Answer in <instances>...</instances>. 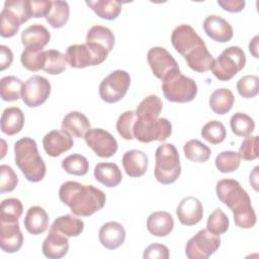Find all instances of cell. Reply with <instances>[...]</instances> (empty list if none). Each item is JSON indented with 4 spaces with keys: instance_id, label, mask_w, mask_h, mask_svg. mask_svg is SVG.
<instances>
[{
    "instance_id": "cell-1",
    "label": "cell",
    "mask_w": 259,
    "mask_h": 259,
    "mask_svg": "<svg viewBox=\"0 0 259 259\" xmlns=\"http://www.w3.org/2000/svg\"><path fill=\"white\" fill-rule=\"evenodd\" d=\"M60 200L69 206L73 214L90 217L103 208L105 193L93 185H84L77 181H66L59 189Z\"/></svg>"
},
{
    "instance_id": "cell-2",
    "label": "cell",
    "mask_w": 259,
    "mask_h": 259,
    "mask_svg": "<svg viewBox=\"0 0 259 259\" xmlns=\"http://www.w3.org/2000/svg\"><path fill=\"white\" fill-rule=\"evenodd\" d=\"M14 160L29 182H39L45 178L46 164L38 154L37 145L33 139L24 137L14 144Z\"/></svg>"
},
{
    "instance_id": "cell-3",
    "label": "cell",
    "mask_w": 259,
    "mask_h": 259,
    "mask_svg": "<svg viewBox=\"0 0 259 259\" xmlns=\"http://www.w3.org/2000/svg\"><path fill=\"white\" fill-rule=\"evenodd\" d=\"M154 175L158 182L164 185L175 182L181 174L180 158L173 144L160 145L155 153Z\"/></svg>"
},
{
    "instance_id": "cell-4",
    "label": "cell",
    "mask_w": 259,
    "mask_h": 259,
    "mask_svg": "<svg viewBox=\"0 0 259 259\" xmlns=\"http://www.w3.org/2000/svg\"><path fill=\"white\" fill-rule=\"evenodd\" d=\"M162 91L168 101L186 103L192 101L197 94V84L191 78L175 70L162 80Z\"/></svg>"
},
{
    "instance_id": "cell-5",
    "label": "cell",
    "mask_w": 259,
    "mask_h": 259,
    "mask_svg": "<svg viewBox=\"0 0 259 259\" xmlns=\"http://www.w3.org/2000/svg\"><path fill=\"white\" fill-rule=\"evenodd\" d=\"M246 65V55L237 46L225 49L211 66V72L220 81H229Z\"/></svg>"
},
{
    "instance_id": "cell-6",
    "label": "cell",
    "mask_w": 259,
    "mask_h": 259,
    "mask_svg": "<svg viewBox=\"0 0 259 259\" xmlns=\"http://www.w3.org/2000/svg\"><path fill=\"white\" fill-rule=\"evenodd\" d=\"M133 133L135 139L141 143H151L154 141L164 142L172 133V124L167 118L146 119L137 117Z\"/></svg>"
},
{
    "instance_id": "cell-7",
    "label": "cell",
    "mask_w": 259,
    "mask_h": 259,
    "mask_svg": "<svg viewBox=\"0 0 259 259\" xmlns=\"http://www.w3.org/2000/svg\"><path fill=\"white\" fill-rule=\"evenodd\" d=\"M130 85V74L123 70H115L101 81L99 95L104 102L115 103L124 97Z\"/></svg>"
},
{
    "instance_id": "cell-8",
    "label": "cell",
    "mask_w": 259,
    "mask_h": 259,
    "mask_svg": "<svg viewBox=\"0 0 259 259\" xmlns=\"http://www.w3.org/2000/svg\"><path fill=\"white\" fill-rule=\"evenodd\" d=\"M221 246V238L206 229L198 231L185 246V254L189 259H206Z\"/></svg>"
},
{
    "instance_id": "cell-9",
    "label": "cell",
    "mask_w": 259,
    "mask_h": 259,
    "mask_svg": "<svg viewBox=\"0 0 259 259\" xmlns=\"http://www.w3.org/2000/svg\"><path fill=\"white\" fill-rule=\"evenodd\" d=\"M51 83L47 78L33 75L23 83L21 99L28 107H37L47 101L51 94Z\"/></svg>"
},
{
    "instance_id": "cell-10",
    "label": "cell",
    "mask_w": 259,
    "mask_h": 259,
    "mask_svg": "<svg viewBox=\"0 0 259 259\" xmlns=\"http://www.w3.org/2000/svg\"><path fill=\"white\" fill-rule=\"evenodd\" d=\"M84 140L86 145L100 158H110L118 149L115 138L103 128H90Z\"/></svg>"
},
{
    "instance_id": "cell-11",
    "label": "cell",
    "mask_w": 259,
    "mask_h": 259,
    "mask_svg": "<svg viewBox=\"0 0 259 259\" xmlns=\"http://www.w3.org/2000/svg\"><path fill=\"white\" fill-rule=\"evenodd\" d=\"M147 60L153 74L160 80H164L173 71L179 70L176 60L162 47L150 49L147 54Z\"/></svg>"
},
{
    "instance_id": "cell-12",
    "label": "cell",
    "mask_w": 259,
    "mask_h": 259,
    "mask_svg": "<svg viewBox=\"0 0 259 259\" xmlns=\"http://www.w3.org/2000/svg\"><path fill=\"white\" fill-rule=\"evenodd\" d=\"M99 57L103 60L107 58V55L112 51L114 46L113 32L106 26L93 25L89 28L86 35V42Z\"/></svg>"
},
{
    "instance_id": "cell-13",
    "label": "cell",
    "mask_w": 259,
    "mask_h": 259,
    "mask_svg": "<svg viewBox=\"0 0 259 259\" xmlns=\"http://www.w3.org/2000/svg\"><path fill=\"white\" fill-rule=\"evenodd\" d=\"M171 42L183 58L198 46L205 44L194 28L188 24H180L173 29Z\"/></svg>"
},
{
    "instance_id": "cell-14",
    "label": "cell",
    "mask_w": 259,
    "mask_h": 259,
    "mask_svg": "<svg viewBox=\"0 0 259 259\" xmlns=\"http://www.w3.org/2000/svg\"><path fill=\"white\" fill-rule=\"evenodd\" d=\"M67 63L76 69H83L89 66H96L104 62L90 47L86 44L69 46L65 53Z\"/></svg>"
},
{
    "instance_id": "cell-15",
    "label": "cell",
    "mask_w": 259,
    "mask_h": 259,
    "mask_svg": "<svg viewBox=\"0 0 259 259\" xmlns=\"http://www.w3.org/2000/svg\"><path fill=\"white\" fill-rule=\"evenodd\" d=\"M215 192L219 199L230 209L249 196L239 181L235 179H222L217 183Z\"/></svg>"
},
{
    "instance_id": "cell-16",
    "label": "cell",
    "mask_w": 259,
    "mask_h": 259,
    "mask_svg": "<svg viewBox=\"0 0 259 259\" xmlns=\"http://www.w3.org/2000/svg\"><path fill=\"white\" fill-rule=\"evenodd\" d=\"M74 145L72 137L62 130H53L45 135L42 146L45 152L53 158L69 151Z\"/></svg>"
},
{
    "instance_id": "cell-17",
    "label": "cell",
    "mask_w": 259,
    "mask_h": 259,
    "mask_svg": "<svg viewBox=\"0 0 259 259\" xmlns=\"http://www.w3.org/2000/svg\"><path fill=\"white\" fill-rule=\"evenodd\" d=\"M23 244V235L18 221L0 222V247L6 253H15Z\"/></svg>"
},
{
    "instance_id": "cell-18",
    "label": "cell",
    "mask_w": 259,
    "mask_h": 259,
    "mask_svg": "<svg viewBox=\"0 0 259 259\" xmlns=\"http://www.w3.org/2000/svg\"><path fill=\"white\" fill-rule=\"evenodd\" d=\"M179 222L184 226H194L203 217V206L200 200L194 196L184 197L176 208Z\"/></svg>"
},
{
    "instance_id": "cell-19",
    "label": "cell",
    "mask_w": 259,
    "mask_h": 259,
    "mask_svg": "<svg viewBox=\"0 0 259 259\" xmlns=\"http://www.w3.org/2000/svg\"><path fill=\"white\" fill-rule=\"evenodd\" d=\"M203 29L208 37L218 42L230 41L234 35L230 22L219 15H208L203 20Z\"/></svg>"
},
{
    "instance_id": "cell-20",
    "label": "cell",
    "mask_w": 259,
    "mask_h": 259,
    "mask_svg": "<svg viewBox=\"0 0 259 259\" xmlns=\"http://www.w3.org/2000/svg\"><path fill=\"white\" fill-rule=\"evenodd\" d=\"M69 250V239L62 233L51 229L42 242V254L49 259H60L64 257Z\"/></svg>"
},
{
    "instance_id": "cell-21",
    "label": "cell",
    "mask_w": 259,
    "mask_h": 259,
    "mask_svg": "<svg viewBox=\"0 0 259 259\" xmlns=\"http://www.w3.org/2000/svg\"><path fill=\"white\" fill-rule=\"evenodd\" d=\"M125 235V230L121 224L117 222H108L100 228L98 239L104 248L115 250L124 243Z\"/></svg>"
},
{
    "instance_id": "cell-22",
    "label": "cell",
    "mask_w": 259,
    "mask_h": 259,
    "mask_svg": "<svg viewBox=\"0 0 259 259\" xmlns=\"http://www.w3.org/2000/svg\"><path fill=\"white\" fill-rule=\"evenodd\" d=\"M51 39L50 31L41 24L35 23L21 32V42L25 49L42 50Z\"/></svg>"
},
{
    "instance_id": "cell-23",
    "label": "cell",
    "mask_w": 259,
    "mask_h": 259,
    "mask_svg": "<svg viewBox=\"0 0 259 259\" xmlns=\"http://www.w3.org/2000/svg\"><path fill=\"white\" fill-rule=\"evenodd\" d=\"M123 169L130 177H141L148 169V156L140 150L126 151L121 159Z\"/></svg>"
},
{
    "instance_id": "cell-24",
    "label": "cell",
    "mask_w": 259,
    "mask_h": 259,
    "mask_svg": "<svg viewBox=\"0 0 259 259\" xmlns=\"http://www.w3.org/2000/svg\"><path fill=\"white\" fill-rule=\"evenodd\" d=\"M91 128L87 116L80 111H71L65 115L62 120V131L74 138H84Z\"/></svg>"
},
{
    "instance_id": "cell-25",
    "label": "cell",
    "mask_w": 259,
    "mask_h": 259,
    "mask_svg": "<svg viewBox=\"0 0 259 259\" xmlns=\"http://www.w3.org/2000/svg\"><path fill=\"white\" fill-rule=\"evenodd\" d=\"M23 225L29 234L40 235L49 228V214L38 205L31 206L25 213Z\"/></svg>"
},
{
    "instance_id": "cell-26",
    "label": "cell",
    "mask_w": 259,
    "mask_h": 259,
    "mask_svg": "<svg viewBox=\"0 0 259 259\" xmlns=\"http://www.w3.org/2000/svg\"><path fill=\"white\" fill-rule=\"evenodd\" d=\"M174 228L173 217L167 211L152 212L147 219V229L156 237H166Z\"/></svg>"
},
{
    "instance_id": "cell-27",
    "label": "cell",
    "mask_w": 259,
    "mask_h": 259,
    "mask_svg": "<svg viewBox=\"0 0 259 259\" xmlns=\"http://www.w3.org/2000/svg\"><path fill=\"white\" fill-rule=\"evenodd\" d=\"M188 67L198 73H204L211 69L214 61L211 54L208 52L205 44H202L192 50L184 57Z\"/></svg>"
},
{
    "instance_id": "cell-28",
    "label": "cell",
    "mask_w": 259,
    "mask_h": 259,
    "mask_svg": "<svg viewBox=\"0 0 259 259\" xmlns=\"http://www.w3.org/2000/svg\"><path fill=\"white\" fill-rule=\"evenodd\" d=\"M24 121V113L19 107H7L1 115V131L7 136H14L22 130Z\"/></svg>"
},
{
    "instance_id": "cell-29",
    "label": "cell",
    "mask_w": 259,
    "mask_h": 259,
    "mask_svg": "<svg viewBox=\"0 0 259 259\" xmlns=\"http://www.w3.org/2000/svg\"><path fill=\"white\" fill-rule=\"evenodd\" d=\"M235 224L241 229H251L256 225V213L248 196L231 208Z\"/></svg>"
},
{
    "instance_id": "cell-30",
    "label": "cell",
    "mask_w": 259,
    "mask_h": 259,
    "mask_svg": "<svg viewBox=\"0 0 259 259\" xmlns=\"http://www.w3.org/2000/svg\"><path fill=\"white\" fill-rule=\"evenodd\" d=\"M95 179L106 187H116L122 180V174L115 163H98L94 168Z\"/></svg>"
},
{
    "instance_id": "cell-31",
    "label": "cell",
    "mask_w": 259,
    "mask_h": 259,
    "mask_svg": "<svg viewBox=\"0 0 259 259\" xmlns=\"http://www.w3.org/2000/svg\"><path fill=\"white\" fill-rule=\"evenodd\" d=\"M51 229L62 233L68 238L77 237L81 235L84 230V222L72 214H65L57 218L52 224Z\"/></svg>"
},
{
    "instance_id": "cell-32",
    "label": "cell",
    "mask_w": 259,
    "mask_h": 259,
    "mask_svg": "<svg viewBox=\"0 0 259 259\" xmlns=\"http://www.w3.org/2000/svg\"><path fill=\"white\" fill-rule=\"evenodd\" d=\"M235 102L233 92L228 88H219L214 90L209 97L208 103L211 110L220 115L228 113Z\"/></svg>"
},
{
    "instance_id": "cell-33",
    "label": "cell",
    "mask_w": 259,
    "mask_h": 259,
    "mask_svg": "<svg viewBox=\"0 0 259 259\" xmlns=\"http://www.w3.org/2000/svg\"><path fill=\"white\" fill-rule=\"evenodd\" d=\"M86 4L96 13L97 16L106 20L116 19L121 11V2L117 0L86 1Z\"/></svg>"
},
{
    "instance_id": "cell-34",
    "label": "cell",
    "mask_w": 259,
    "mask_h": 259,
    "mask_svg": "<svg viewBox=\"0 0 259 259\" xmlns=\"http://www.w3.org/2000/svg\"><path fill=\"white\" fill-rule=\"evenodd\" d=\"M163 108V102L158 95L151 94L145 97L136 109V115L139 118L154 119L158 118Z\"/></svg>"
},
{
    "instance_id": "cell-35",
    "label": "cell",
    "mask_w": 259,
    "mask_h": 259,
    "mask_svg": "<svg viewBox=\"0 0 259 259\" xmlns=\"http://www.w3.org/2000/svg\"><path fill=\"white\" fill-rule=\"evenodd\" d=\"M70 7L66 1H52V7L46 16L47 22L54 28L63 27L69 20Z\"/></svg>"
},
{
    "instance_id": "cell-36",
    "label": "cell",
    "mask_w": 259,
    "mask_h": 259,
    "mask_svg": "<svg viewBox=\"0 0 259 259\" xmlns=\"http://www.w3.org/2000/svg\"><path fill=\"white\" fill-rule=\"evenodd\" d=\"M0 34L2 37H12L14 36L22 23V19L12 10L3 6L0 13Z\"/></svg>"
},
{
    "instance_id": "cell-37",
    "label": "cell",
    "mask_w": 259,
    "mask_h": 259,
    "mask_svg": "<svg viewBox=\"0 0 259 259\" xmlns=\"http://www.w3.org/2000/svg\"><path fill=\"white\" fill-rule=\"evenodd\" d=\"M23 83L13 75L5 76L0 81V94L4 101H15L21 97Z\"/></svg>"
},
{
    "instance_id": "cell-38",
    "label": "cell",
    "mask_w": 259,
    "mask_h": 259,
    "mask_svg": "<svg viewBox=\"0 0 259 259\" xmlns=\"http://www.w3.org/2000/svg\"><path fill=\"white\" fill-rule=\"evenodd\" d=\"M183 152L185 157L195 163H204L206 162L210 155V149L198 140H189L184 144Z\"/></svg>"
},
{
    "instance_id": "cell-39",
    "label": "cell",
    "mask_w": 259,
    "mask_h": 259,
    "mask_svg": "<svg viewBox=\"0 0 259 259\" xmlns=\"http://www.w3.org/2000/svg\"><path fill=\"white\" fill-rule=\"evenodd\" d=\"M230 125L232 132L236 136L243 138L250 136L255 130L254 119L243 112H236L233 114L230 120Z\"/></svg>"
},
{
    "instance_id": "cell-40",
    "label": "cell",
    "mask_w": 259,
    "mask_h": 259,
    "mask_svg": "<svg viewBox=\"0 0 259 259\" xmlns=\"http://www.w3.org/2000/svg\"><path fill=\"white\" fill-rule=\"evenodd\" d=\"M61 166L68 174L76 176H84L89 170L88 160L80 154H72L66 157L62 161Z\"/></svg>"
},
{
    "instance_id": "cell-41",
    "label": "cell",
    "mask_w": 259,
    "mask_h": 259,
    "mask_svg": "<svg viewBox=\"0 0 259 259\" xmlns=\"http://www.w3.org/2000/svg\"><path fill=\"white\" fill-rule=\"evenodd\" d=\"M46 62L42 70L51 75H59L66 70L67 61L65 55L57 50L45 51Z\"/></svg>"
},
{
    "instance_id": "cell-42",
    "label": "cell",
    "mask_w": 259,
    "mask_h": 259,
    "mask_svg": "<svg viewBox=\"0 0 259 259\" xmlns=\"http://www.w3.org/2000/svg\"><path fill=\"white\" fill-rule=\"evenodd\" d=\"M23 212V206L18 198H6L0 206V222H16Z\"/></svg>"
},
{
    "instance_id": "cell-43",
    "label": "cell",
    "mask_w": 259,
    "mask_h": 259,
    "mask_svg": "<svg viewBox=\"0 0 259 259\" xmlns=\"http://www.w3.org/2000/svg\"><path fill=\"white\" fill-rule=\"evenodd\" d=\"M20 62L26 70L30 72H37L41 70L45 66V62H46L45 51L25 49L21 53Z\"/></svg>"
},
{
    "instance_id": "cell-44",
    "label": "cell",
    "mask_w": 259,
    "mask_h": 259,
    "mask_svg": "<svg viewBox=\"0 0 259 259\" xmlns=\"http://www.w3.org/2000/svg\"><path fill=\"white\" fill-rule=\"evenodd\" d=\"M201 137L212 145L221 144L227 137L225 125L219 120H210L201 128Z\"/></svg>"
},
{
    "instance_id": "cell-45",
    "label": "cell",
    "mask_w": 259,
    "mask_h": 259,
    "mask_svg": "<svg viewBox=\"0 0 259 259\" xmlns=\"http://www.w3.org/2000/svg\"><path fill=\"white\" fill-rule=\"evenodd\" d=\"M214 164L220 172L231 173L240 167L241 158L237 152L224 151L215 157Z\"/></svg>"
},
{
    "instance_id": "cell-46",
    "label": "cell",
    "mask_w": 259,
    "mask_h": 259,
    "mask_svg": "<svg viewBox=\"0 0 259 259\" xmlns=\"http://www.w3.org/2000/svg\"><path fill=\"white\" fill-rule=\"evenodd\" d=\"M230 227V221L227 214L220 208H215L208 217L206 222V230L214 235L225 234Z\"/></svg>"
},
{
    "instance_id": "cell-47",
    "label": "cell",
    "mask_w": 259,
    "mask_h": 259,
    "mask_svg": "<svg viewBox=\"0 0 259 259\" xmlns=\"http://www.w3.org/2000/svg\"><path fill=\"white\" fill-rule=\"evenodd\" d=\"M136 119H137V115H136V111L134 110H126L118 116L116 121V130L118 135L123 140L132 141L135 139L133 127Z\"/></svg>"
},
{
    "instance_id": "cell-48",
    "label": "cell",
    "mask_w": 259,
    "mask_h": 259,
    "mask_svg": "<svg viewBox=\"0 0 259 259\" xmlns=\"http://www.w3.org/2000/svg\"><path fill=\"white\" fill-rule=\"evenodd\" d=\"M237 90L244 98H253L259 92V78L256 75H246L237 82Z\"/></svg>"
},
{
    "instance_id": "cell-49",
    "label": "cell",
    "mask_w": 259,
    "mask_h": 259,
    "mask_svg": "<svg viewBox=\"0 0 259 259\" xmlns=\"http://www.w3.org/2000/svg\"><path fill=\"white\" fill-rule=\"evenodd\" d=\"M18 184V177L14 170L8 165L0 166V192H11Z\"/></svg>"
},
{
    "instance_id": "cell-50",
    "label": "cell",
    "mask_w": 259,
    "mask_h": 259,
    "mask_svg": "<svg viewBox=\"0 0 259 259\" xmlns=\"http://www.w3.org/2000/svg\"><path fill=\"white\" fill-rule=\"evenodd\" d=\"M241 159L245 161H252L259 157L258 151V136H248L242 142L238 152Z\"/></svg>"
},
{
    "instance_id": "cell-51",
    "label": "cell",
    "mask_w": 259,
    "mask_h": 259,
    "mask_svg": "<svg viewBox=\"0 0 259 259\" xmlns=\"http://www.w3.org/2000/svg\"><path fill=\"white\" fill-rule=\"evenodd\" d=\"M169 256L168 247L159 243L149 245L143 254V258L145 259H168Z\"/></svg>"
},
{
    "instance_id": "cell-52",
    "label": "cell",
    "mask_w": 259,
    "mask_h": 259,
    "mask_svg": "<svg viewBox=\"0 0 259 259\" xmlns=\"http://www.w3.org/2000/svg\"><path fill=\"white\" fill-rule=\"evenodd\" d=\"M52 7V1L49 0H29V10L31 17H46Z\"/></svg>"
},
{
    "instance_id": "cell-53",
    "label": "cell",
    "mask_w": 259,
    "mask_h": 259,
    "mask_svg": "<svg viewBox=\"0 0 259 259\" xmlns=\"http://www.w3.org/2000/svg\"><path fill=\"white\" fill-rule=\"evenodd\" d=\"M218 4L228 12L237 13L244 9L246 2L244 0H225V1H218Z\"/></svg>"
},
{
    "instance_id": "cell-54",
    "label": "cell",
    "mask_w": 259,
    "mask_h": 259,
    "mask_svg": "<svg viewBox=\"0 0 259 259\" xmlns=\"http://www.w3.org/2000/svg\"><path fill=\"white\" fill-rule=\"evenodd\" d=\"M13 61V53L12 51L4 45L0 46V70L4 71L9 68Z\"/></svg>"
},
{
    "instance_id": "cell-55",
    "label": "cell",
    "mask_w": 259,
    "mask_h": 259,
    "mask_svg": "<svg viewBox=\"0 0 259 259\" xmlns=\"http://www.w3.org/2000/svg\"><path fill=\"white\" fill-rule=\"evenodd\" d=\"M258 39H259V36L255 35L249 42V51L253 55V57L256 59H258Z\"/></svg>"
},
{
    "instance_id": "cell-56",
    "label": "cell",
    "mask_w": 259,
    "mask_h": 259,
    "mask_svg": "<svg viewBox=\"0 0 259 259\" xmlns=\"http://www.w3.org/2000/svg\"><path fill=\"white\" fill-rule=\"evenodd\" d=\"M257 178H258V166H256L253 169L252 173H250V178H249V181H250L251 185L253 186V188L256 191H258V179Z\"/></svg>"
}]
</instances>
